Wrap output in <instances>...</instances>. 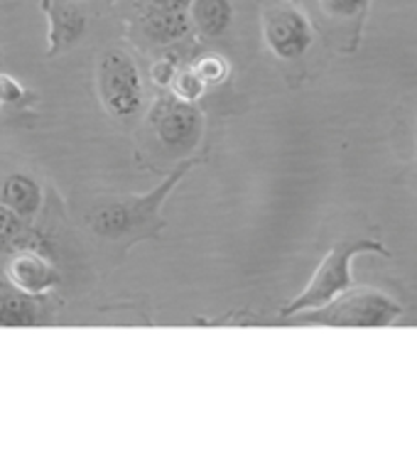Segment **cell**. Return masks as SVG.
<instances>
[{
    "label": "cell",
    "instance_id": "obj_17",
    "mask_svg": "<svg viewBox=\"0 0 417 454\" xmlns=\"http://www.w3.org/2000/svg\"><path fill=\"white\" fill-rule=\"evenodd\" d=\"M25 96L20 82H15L12 76L0 74V106H8V104H18Z\"/></svg>",
    "mask_w": 417,
    "mask_h": 454
},
{
    "label": "cell",
    "instance_id": "obj_5",
    "mask_svg": "<svg viewBox=\"0 0 417 454\" xmlns=\"http://www.w3.org/2000/svg\"><path fill=\"white\" fill-rule=\"evenodd\" d=\"M150 126L157 140L169 153H192L204 133V114L194 106V101H185L179 96H160L150 111Z\"/></svg>",
    "mask_w": 417,
    "mask_h": 454
},
{
    "label": "cell",
    "instance_id": "obj_18",
    "mask_svg": "<svg viewBox=\"0 0 417 454\" xmlns=\"http://www.w3.org/2000/svg\"><path fill=\"white\" fill-rule=\"evenodd\" d=\"M177 64L175 59H162V62H157L153 67V82L157 86H172L175 84V79H177Z\"/></svg>",
    "mask_w": 417,
    "mask_h": 454
},
{
    "label": "cell",
    "instance_id": "obj_3",
    "mask_svg": "<svg viewBox=\"0 0 417 454\" xmlns=\"http://www.w3.org/2000/svg\"><path fill=\"white\" fill-rule=\"evenodd\" d=\"M400 315L403 305L386 293L371 287H351L329 305L292 315L290 322L322 327H390Z\"/></svg>",
    "mask_w": 417,
    "mask_h": 454
},
{
    "label": "cell",
    "instance_id": "obj_12",
    "mask_svg": "<svg viewBox=\"0 0 417 454\" xmlns=\"http://www.w3.org/2000/svg\"><path fill=\"white\" fill-rule=\"evenodd\" d=\"M37 322L35 297L28 293L0 287V327H30Z\"/></svg>",
    "mask_w": 417,
    "mask_h": 454
},
{
    "label": "cell",
    "instance_id": "obj_9",
    "mask_svg": "<svg viewBox=\"0 0 417 454\" xmlns=\"http://www.w3.org/2000/svg\"><path fill=\"white\" fill-rule=\"evenodd\" d=\"M47 12H50V54L64 52L82 40L89 20L76 3L52 0Z\"/></svg>",
    "mask_w": 417,
    "mask_h": 454
},
{
    "label": "cell",
    "instance_id": "obj_1",
    "mask_svg": "<svg viewBox=\"0 0 417 454\" xmlns=\"http://www.w3.org/2000/svg\"><path fill=\"white\" fill-rule=\"evenodd\" d=\"M197 162L199 160H185L160 187L143 197H121L98 204L86 214V226L106 241L136 243L140 239H155L165 226L160 219L162 204Z\"/></svg>",
    "mask_w": 417,
    "mask_h": 454
},
{
    "label": "cell",
    "instance_id": "obj_15",
    "mask_svg": "<svg viewBox=\"0 0 417 454\" xmlns=\"http://www.w3.org/2000/svg\"><path fill=\"white\" fill-rule=\"evenodd\" d=\"M25 233L22 216L8 209L5 204H0V246H12Z\"/></svg>",
    "mask_w": 417,
    "mask_h": 454
},
{
    "label": "cell",
    "instance_id": "obj_16",
    "mask_svg": "<svg viewBox=\"0 0 417 454\" xmlns=\"http://www.w3.org/2000/svg\"><path fill=\"white\" fill-rule=\"evenodd\" d=\"M322 3L336 18H354L368 5V0H322Z\"/></svg>",
    "mask_w": 417,
    "mask_h": 454
},
{
    "label": "cell",
    "instance_id": "obj_8",
    "mask_svg": "<svg viewBox=\"0 0 417 454\" xmlns=\"http://www.w3.org/2000/svg\"><path fill=\"white\" fill-rule=\"evenodd\" d=\"M5 275L12 287L32 297H40L50 293L59 283V273L50 261V255L32 251V248H18L11 263L5 265Z\"/></svg>",
    "mask_w": 417,
    "mask_h": 454
},
{
    "label": "cell",
    "instance_id": "obj_10",
    "mask_svg": "<svg viewBox=\"0 0 417 454\" xmlns=\"http://www.w3.org/2000/svg\"><path fill=\"white\" fill-rule=\"evenodd\" d=\"M0 204L20 214L22 219H32L42 207V190L37 182L25 172H12L0 184Z\"/></svg>",
    "mask_w": 417,
    "mask_h": 454
},
{
    "label": "cell",
    "instance_id": "obj_14",
    "mask_svg": "<svg viewBox=\"0 0 417 454\" xmlns=\"http://www.w3.org/2000/svg\"><path fill=\"white\" fill-rule=\"evenodd\" d=\"M204 79L194 72V69H187V72H179L177 79H175V84H172V91L179 98H185V101H197L199 96L204 94Z\"/></svg>",
    "mask_w": 417,
    "mask_h": 454
},
{
    "label": "cell",
    "instance_id": "obj_11",
    "mask_svg": "<svg viewBox=\"0 0 417 454\" xmlns=\"http://www.w3.org/2000/svg\"><path fill=\"white\" fill-rule=\"evenodd\" d=\"M233 8L229 0H192V25L204 37L216 40L231 27Z\"/></svg>",
    "mask_w": 417,
    "mask_h": 454
},
{
    "label": "cell",
    "instance_id": "obj_4",
    "mask_svg": "<svg viewBox=\"0 0 417 454\" xmlns=\"http://www.w3.org/2000/svg\"><path fill=\"white\" fill-rule=\"evenodd\" d=\"M98 91L106 111L118 121H130L143 108V79L138 64L123 50H108L98 62Z\"/></svg>",
    "mask_w": 417,
    "mask_h": 454
},
{
    "label": "cell",
    "instance_id": "obj_6",
    "mask_svg": "<svg viewBox=\"0 0 417 454\" xmlns=\"http://www.w3.org/2000/svg\"><path fill=\"white\" fill-rule=\"evenodd\" d=\"M263 35H265L268 50L285 62L300 59L314 43L312 25L307 20V15L292 5H278L265 12Z\"/></svg>",
    "mask_w": 417,
    "mask_h": 454
},
{
    "label": "cell",
    "instance_id": "obj_2",
    "mask_svg": "<svg viewBox=\"0 0 417 454\" xmlns=\"http://www.w3.org/2000/svg\"><path fill=\"white\" fill-rule=\"evenodd\" d=\"M361 254H381L390 255L383 243L371 241V239H356V241L334 243L329 254L324 255L322 263L317 265V270L310 278V283L304 286L300 295L290 300L280 309V317H292L304 309L329 305L332 300L344 295L346 290L354 287V275H351V261Z\"/></svg>",
    "mask_w": 417,
    "mask_h": 454
},
{
    "label": "cell",
    "instance_id": "obj_7",
    "mask_svg": "<svg viewBox=\"0 0 417 454\" xmlns=\"http://www.w3.org/2000/svg\"><path fill=\"white\" fill-rule=\"evenodd\" d=\"M192 27V0H147L140 11V30L153 44L179 43Z\"/></svg>",
    "mask_w": 417,
    "mask_h": 454
},
{
    "label": "cell",
    "instance_id": "obj_13",
    "mask_svg": "<svg viewBox=\"0 0 417 454\" xmlns=\"http://www.w3.org/2000/svg\"><path fill=\"white\" fill-rule=\"evenodd\" d=\"M194 72H197L201 79H204V84H221L226 74H229V64L224 57H216V54H207V57H201L194 67Z\"/></svg>",
    "mask_w": 417,
    "mask_h": 454
}]
</instances>
